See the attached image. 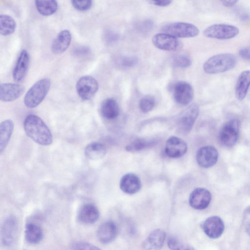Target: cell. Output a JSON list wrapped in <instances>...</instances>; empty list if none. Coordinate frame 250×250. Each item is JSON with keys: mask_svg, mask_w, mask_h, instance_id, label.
Here are the masks:
<instances>
[{"mask_svg": "<svg viewBox=\"0 0 250 250\" xmlns=\"http://www.w3.org/2000/svg\"><path fill=\"white\" fill-rule=\"evenodd\" d=\"M24 129L27 135L36 143L48 146L53 142L51 131L39 116L30 114L24 120Z\"/></svg>", "mask_w": 250, "mask_h": 250, "instance_id": "cell-1", "label": "cell"}, {"mask_svg": "<svg viewBox=\"0 0 250 250\" xmlns=\"http://www.w3.org/2000/svg\"><path fill=\"white\" fill-rule=\"evenodd\" d=\"M236 63L237 59L233 54L221 53L207 60L204 64L203 68L208 74H217L232 69Z\"/></svg>", "mask_w": 250, "mask_h": 250, "instance_id": "cell-2", "label": "cell"}, {"mask_svg": "<svg viewBox=\"0 0 250 250\" xmlns=\"http://www.w3.org/2000/svg\"><path fill=\"white\" fill-rule=\"evenodd\" d=\"M50 87V81L47 78L42 79L35 83L25 95L24 103L28 108L38 106L44 100Z\"/></svg>", "mask_w": 250, "mask_h": 250, "instance_id": "cell-3", "label": "cell"}, {"mask_svg": "<svg viewBox=\"0 0 250 250\" xmlns=\"http://www.w3.org/2000/svg\"><path fill=\"white\" fill-rule=\"evenodd\" d=\"M162 31L164 33L175 38H192L197 36L199 33L197 26L183 22L167 24L163 27Z\"/></svg>", "mask_w": 250, "mask_h": 250, "instance_id": "cell-4", "label": "cell"}, {"mask_svg": "<svg viewBox=\"0 0 250 250\" xmlns=\"http://www.w3.org/2000/svg\"><path fill=\"white\" fill-rule=\"evenodd\" d=\"M239 29L236 26L227 24H215L207 27L204 31V35L209 38L227 40L236 37Z\"/></svg>", "mask_w": 250, "mask_h": 250, "instance_id": "cell-5", "label": "cell"}, {"mask_svg": "<svg viewBox=\"0 0 250 250\" xmlns=\"http://www.w3.org/2000/svg\"><path fill=\"white\" fill-rule=\"evenodd\" d=\"M98 82L90 76L82 77L76 83L77 93L83 100H88L92 98L98 91Z\"/></svg>", "mask_w": 250, "mask_h": 250, "instance_id": "cell-6", "label": "cell"}, {"mask_svg": "<svg viewBox=\"0 0 250 250\" xmlns=\"http://www.w3.org/2000/svg\"><path fill=\"white\" fill-rule=\"evenodd\" d=\"M240 126L239 122L232 120L226 123L219 133V140L224 146L231 147L236 143Z\"/></svg>", "mask_w": 250, "mask_h": 250, "instance_id": "cell-7", "label": "cell"}, {"mask_svg": "<svg viewBox=\"0 0 250 250\" xmlns=\"http://www.w3.org/2000/svg\"><path fill=\"white\" fill-rule=\"evenodd\" d=\"M173 95L177 103L185 105L192 101L194 96V90L192 86L188 83L179 81L173 86Z\"/></svg>", "mask_w": 250, "mask_h": 250, "instance_id": "cell-8", "label": "cell"}, {"mask_svg": "<svg viewBox=\"0 0 250 250\" xmlns=\"http://www.w3.org/2000/svg\"><path fill=\"white\" fill-rule=\"evenodd\" d=\"M199 107L196 104H192L184 111L178 120V126L183 133H188L191 129L199 114Z\"/></svg>", "mask_w": 250, "mask_h": 250, "instance_id": "cell-9", "label": "cell"}, {"mask_svg": "<svg viewBox=\"0 0 250 250\" xmlns=\"http://www.w3.org/2000/svg\"><path fill=\"white\" fill-rule=\"evenodd\" d=\"M152 42L156 47L163 50L176 51L182 47L181 42L176 38L164 33L155 34Z\"/></svg>", "mask_w": 250, "mask_h": 250, "instance_id": "cell-10", "label": "cell"}, {"mask_svg": "<svg viewBox=\"0 0 250 250\" xmlns=\"http://www.w3.org/2000/svg\"><path fill=\"white\" fill-rule=\"evenodd\" d=\"M211 199V193L208 189L205 188H197L190 193L189 203L193 208L202 210L208 207Z\"/></svg>", "mask_w": 250, "mask_h": 250, "instance_id": "cell-11", "label": "cell"}, {"mask_svg": "<svg viewBox=\"0 0 250 250\" xmlns=\"http://www.w3.org/2000/svg\"><path fill=\"white\" fill-rule=\"evenodd\" d=\"M218 154L216 149L212 146L201 147L196 154V160L199 166L208 168L214 166L217 161Z\"/></svg>", "mask_w": 250, "mask_h": 250, "instance_id": "cell-12", "label": "cell"}, {"mask_svg": "<svg viewBox=\"0 0 250 250\" xmlns=\"http://www.w3.org/2000/svg\"><path fill=\"white\" fill-rule=\"evenodd\" d=\"M202 228L204 232L208 237L216 239L223 233L224 224L220 217L212 216L208 218L204 222Z\"/></svg>", "mask_w": 250, "mask_h": 250, "instance_id": "cell-13", "label": "cell"}, {"mask_svg": "<svg viewBox=\"0 0 250 250\" xmlns=\"http://www.w3.org/2000/svg\"><path fill=\"white\" fill-rule=\"evenodd\" d=\"M118 234V228L116 224L111 221L103 223L98 228L97 237L102 244H107L113 241Z\"/></svg>", "mask_w": 250, "mask_h": 250, "instance_id": "cell-14", "label": "cell"}, {"mask_svg": "<svg viewBox=\"0 0 250 250\" xmlns=\"http://www.w3.org/2000/svg\"><path fill=\"white\" fill-rule=\"evenodd\" d=\"M187 145L182 139L176 137H170L167 141L165 152L171 158H179L183 156L187 152Z\"/></svg>", "mask_w": 250, "mask_h": 250, "instance_id": "cell-15", "label": "cell"}, {"mask_svg": "<svg viewBox=\"0 0 250 250\" xmlns=\"http://www.w3.org/2000/svg\"><path fill=\"white\" fill-rule=\"evenodd\" d=\"M24 88L17 83H3L0 85V99L4 102L14 101L24 92Z\"/></svg>", "mask_w": 250, "mask_h": 250, "instance_id": "cell-16", "label": "cell"}, {"mask_svg": "<svg viewBox=\"0 0 250 250\" xmlns=\"http://www.w3.org/2000/svg\"><path fill=\"white\" fill-rule=\"evenodd\" d=\"M29 63V54L26 50H22L13 71V77L16 81L20 82L24 79L27 73Z\"/></svg>", "mask_w": 250, "mask_h": 250, "instance_id": "cell-17", "label": "cell"}, {"mask_svg": "<svg viewBox=\"0 0 250 250\" xmlns=\"http://www.w3.org/2000/svg\"><path fill=\"white\" fill-rule=\"evenodd\" d=\"M166 232L162 229H156L153 230L143 243L144 250H161L165 239Z\"/></svg>", "mask_w": 250, "mask_h": 250, "instance_id": "cell-18", "label": "cell"}, {"mask_svg": "<svg viewBox=\"0 0 250 250\" xmlns=\"http://www.w3.org/2000/svg\"><path fill=\"white\" fill-rule=\"evenodd\" d=\"M99 216L98 208L92 203H86L82 205L78 213V220L83 224L86 225L96 222Z\"/></svg>", "mask_w": 250, "mask_h": 250, "instance_id": "cell-19", "label": "cell"}, {"mask_svg": "<svg viewBox=\"0 0 250 250\" xmlns=\"http://www.w3.org/2000/svg\"><path fill=\"white\" fill-rule=\"evenodd\" d=\"M17 223L13 217H9L3 223L1 230L2 240L6 246L12 245L17 234Z\"/></svg>", "mask_w": 250, "mask_h": 250, "instance_id": "cell-20", "label": "cell"}, {"mask_svg": "<svg viewBox=\"0 0 250 250\" xmlns=\"http://www.w3.org/2000/svg\"><path fill=\"white\" fill-rule=\"evenodd\" d=\"M120 188L125 193L133 194L140 189L141 182L139 178L134 173H127L121 179Z\"/></svg>", "mask_w": 250, "mask_h": 250, "instance_id": "cell-21", "label": "cell"}, {"mask_svg": "<svg viewBox=\"0 0 250 250\" xmlns=\"http://www.w3.org/2000/svg\"><path fill=\"white\" fill-rule=\"evenodd\" d=\"M71 34L68 30L61 31L54 39L51 45V50L56 54H60L66 51L71 41Z\"/></svg>", "mask_w": 250, "mask_h": 250, "instance_id": "cell-22", "label": "cell"}, {"mask_svg": "<svg viewBox=\"0 0 250 250\" xmlns=\"http://www.w3.org/2000/svg\"><path fill=\"white\" fill-rule=\"evenodd\" d=\"M250 86V70L243 71L239 76L235 86V94L238 100L246 97Z\"/></svg>", "mask_w": 250, "mask_h": 250, "instance_id": "cell-23", "label": "cell"}, {"mask_svg": "<svg viewBox=\"0 0 250 250\" xmlns=\"http://www.w3.org/2000/svg\"><path fill=\"white\" fill-rule=\"evenodd\" d=\"M100 113L104 118L107 119L116 118L119 114V107L117 102L112 98L104 100L101 104Z\"/></svg>", "mask_w": 250, "mask_h": 250, "instance_id": "cell-24", "label": "cell"}, {"mask_svg": "<svg viewBox=\"0 0 250 250\" xmlns=\"http://www.w3.org/2000/svg\"><path fill=\"white\" fill-rule=\"evenodd\" d=\"M14 129L13 122L10 119L3 121L0 125V152L6 147Z\"/></svg>", "mask_w": 250, "mask_h": 250, "instance_id": "cell-25", "label": "cell"}, {"mask_svg": "<svg viewBox=\"0 0 250 250\" xmlns=\"http://www.w3.org/2000/svg\"><path fill=\"white\" fill-rule=\"evenodd\" d=\"M43 237L42 229L38 225L28 223L25 226V238L26 241L31 244H36L41 242Z\"/></svg>", "mask_w": 250, "mask_h": 250, "instance_id": "cell-26", "label": "cell"}, {"mask_svg": "<svg viewBox=\"0 0 250 250\" xmlns=\"http://www.w3.org/2000/svg\"><path fill=\"white\" fill-rule=\"evenodd\" d=\"M85 157L96 160L102 158L106 153L105 146L98 142H92L86 146L84 151Z\"/></svg>", "mask_w": 250, "mask_h": 250, "instance_id": "cell-27", "label": "cell"}, {"mask_svg": "<svg viewBox=\"0 0 250 250\" xmlns=\"http://www.w3.org/2000/svg\"><path fill=\"white\" fill-rule=\"evenodd\" d=\"M35 5L39 13L45 16L53 14L58 7L56 0H36Z\"/></svg>", "mask_w": 250, "mask_h": 250, "instance_id": "cell-28", "label": "cell"}, {"mask_svg": "<svg viewBox=\"0 0 250 250\" xmlns=\"http://www.w3.org/2000/svg\"><path fill=\"white\" fill-rule=\"evenodd\" d=\"M16 23L14 19L7 15H0V34L7 36L12 34L16 29Z\"/></svg>", "mask_w": 250, "mask_h": 250, "instance_id": "cell-29", "label": "cell"}, {"mask_svg": "<svg viewBox=\"0 0 250 250\" xmlns=\"http://www.w3.org/2000/svg\"><path fill=\"white\" fill-rule=\"evenodd\" d=\"M153 143V142L146 140L145 139H136L132 141L128 146H127L126 147V149L127 151L130 152H134L141 150L149 146L150 145Z\"/></svg>", "mask_w": 250, "mask_h": 250, "instance_id": "cell-30", "label": "cell"}, {"mask_svg": "<svg viewBox=\"0 0 250 250\" xmlns=\"http://www.w3.org/2000/svg\"><path fill=\"white\" fill-rule=\"evenodd\" d=\"M172 62L175 67L183 68L189 67L192 62L187 55L180 54L173 57Z\"/></svg>", "mask_w": 250, "mask_h": 250, "instance_id": "cell-31", "label": "cell"}, {"mask_svg": "<svg viewBox=\"0 0 250 250\" xmlns=\"http://www.w3.org/2000/svg\"><path fill=\"white\" fill-rule=\"evenodd\" d=\"M167 245L171 250H194L188 244L183 242L175 237H170L168 239Z\"/></svg>", "mask_w": 250, "mask_h": 250, "instance_id": "cell-32", "label": "cell"}, {"mask_svg": "<svg viewBox=\"0 0 250 250\" xmlns=\"http://www.w3.org/2000/svg\"><path fill=\"white\" fill-rule=\"evenodd\" d=\"M155 104L154 97L151 96H146L140 100L139 107L143 112L147 113L153 109Z\"/></svg>", "mask_w": 250, "mask_h": 250, "instance_id": "cell-33", "label": "cell"}, {"mask_svg": "<svg viewBox=\"0 0 250 250\" xmlns=\"http://www.w3.org/2000/svg\"><path fill=\"white\" fill-rule=\"evenodd\" d=\"M71 2L74 8L81 11L89 9L92 5V0H71Z\"/></svg>", "mask_w": 250, "mask_h": 250, "instance_id": "cell-34", "label": "cell"}, {"mask_svg": "<svg viewBox=\"0 0 250 250\" xmlns=\"http://www.w3.org/2000/svg\"><path fill=\"white\" fill-rule=\"evenodd\" d=\"M73 250H102L97 246L90 243L83 241H79L74 244Z\"/></svg>", "mask_w": 250, "mask_h": 250, "instance_id": "cell-35", "label": "cell"}, {"mask_svg": "<svg viewBox=\"0 0 250 250\" xmlns=\"http://www.w3.org/2000/svg\"><path fill=\"white\" fill-rule=\"evenodd\" d=\"M138 62L137 58L134 56H126L121 59L120 64L123 68H130L135 66Z\"/></svg>", "mask_w": 250, "mask_h": 250, "instance_id": "cell-36", "label": "cell"}, {"mask_svg": "<svg viewBox=\"0 0 250 250\" xmlns=\"http://www.w3.org/2000/svg\"><path fill=\"white\" fill-rule=\"evenodd\" d=\"M119 38V35L111 30L106 31L104 35V40L107 43H114L118 41Z\"/></svg>", "mask_w": 250, "mask_h": 250, "instance_id": "cell-37", "label": "cell"}, {"mask_svg": "<svg viewBox=\"0 0 250 250\" xmlns=\"http://www.w3.org/2000/svg\"><path fill=\"white\" fill-rule=\"evenodd\" d=\"M74 54L78 56L83 57L88 54L90 52V49L86 46H79L73 50Z\"/></svg>", "mask_w": 250, "mask_h": 250, "instance_id": "cell-38", "label": "cell"}, {"mask_svg": "<svg viewBox=\"0 0 250 250\" xmlns=\"http://www.w3.org/2000/svg\"><path fill=\"white\" fill-rule=\"evenodd\" d=\"M239 55L243 59L250 61V46L240 49L239 51Z\"/></svg>", "mask_w": 250, "mask_h": 250, "instance_id": "cell-39", "label": "cell"}, {"mask_svg": "<svg viewBox=\"0 0 250 250\" xmlns=\"http://www.w3.org/2000/svg\"><path fill=\"white\" fill-rule=\"evenodd\" d=\"M153 4L159 6H167L171 4V0H153L150 1Z\"/></svg>", "mask_w": 250, "mask_h": 250, "instance_id": "cell-40", "label": "cell"}, {"mask_svg": "<svg viewBox=\"0 0 250 250\" xmlns=\"http://www.w3.org/2000/svg\"><path fill=\"white\" fill-rule=\"evenodd\" d=\"M237 0H222L221 2L225 7H231L234 6L237 3Z\"/></svg>", "mask_w": 250, "mask_h": 250, "instance_id": "cell-41", "label": "cell"}, {"mask_svg": "<svg viewBox=\"0 0 250 250\" xmlns=\"http://www.w3.org/2000/svg\"><path fill=\"white\" fill-rule=\"evenodd\" d=\"M247 233L250 236V220L248 222L246 226Z\"/></svg>", "mask_w": 250, "mask_h": 250, "instance_id": "cell-42", "label": "cell"}]
</instances>
